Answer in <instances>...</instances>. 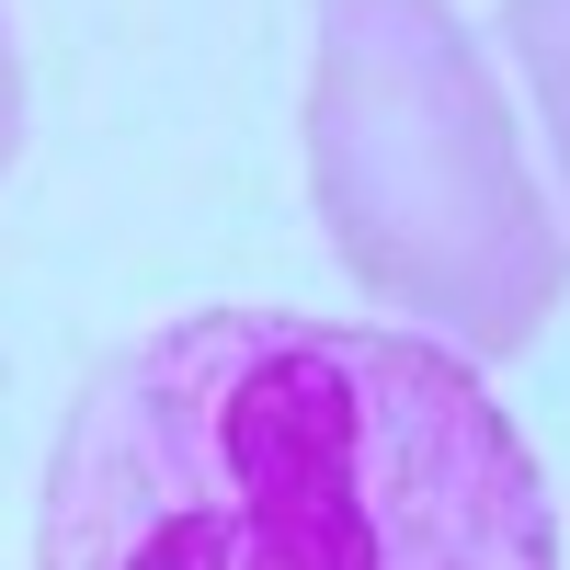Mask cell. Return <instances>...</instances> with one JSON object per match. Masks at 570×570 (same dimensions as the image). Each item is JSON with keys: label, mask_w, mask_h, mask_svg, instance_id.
I'll return each instance as SVG.
<instances>
[{"label": "cell", "mask_w": 570, "mask_h": 570, "mask_svg": "<svg viewBox=\"0 0 570 570\" xmlns=\"http://www.w3.org/2000/svg\"><path fill=\"white\" fill-rule=\"evenodd\" d=\"M12 137H23V69H12V35H0V171H12Z\"/></svg>", "instance_id": "obj_4"}, {"label": "cell", "mask_w": 570, "mask_h": 570, "mask_svg": "<svg viewBox=\"0 0 570 570\" xmlns=\"http://www.w3.org/2000/svg\"><path fill=\"white\" fill-rule=\"evenodd\" d=\"M308 195L376 297L445 320L468 354H525L570 252L525 183L502 91L445 0H331L308 80Z\"/></svg>", "instance_id": "obj_2"}, {"label": "cell", "mask_w": 570, "mask_h": 570, "mask_svg": "<svg viewBox=\"0 0 570 570\" xmlns=\"http://www.w3.org/2000/svg\"><path fill=\"white\" fill-rule=\"evenodd\" d=\"M35 570H559V525L456 354L308 308H195L69 400Z\"/></svg>", "instance_id": "obj_1"}, {"label": "cell", "mask_w": 570, "mask_h": 570, "mask_svg": "<svg viewBox=\"0 0 570 570\" xmlns=\"http://www.w3.org/2000/svg\"><path fill=\"white\" fill-rule=\"evenodd\" d=\"M502 35L525 58L537 104H548V149H559V183H570V0H502Z\"/></svg>", "instance_id": "obj_3"}]
</instances>
